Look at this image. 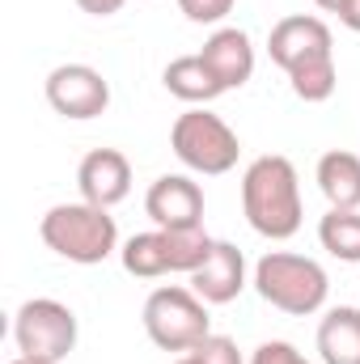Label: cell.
Listing matches in <instances>:
<instances>
[{
	"mask_svg": "<svg viewBox=\"0 0 360 364\" xmlns=\"http://www.w3.org/2000/svg\"><path fill=\"white\" fill-rule=\"evenodd\" d=\"M271 64H280L288 73V85L301 102H327L339 85V68H335V38L331 26L314 13H292L280 17L268 34Z\"/></svg>",
	"mask_w": 360,
	"mask_h": 364,
	"instance_id": "obj_1",
	"label": "cell"
},
{
	"mask_svg": "<svg viewBox=\"0 0 360 364\" xmlns=\"http://www.w3.org/2000/svg\"><path fill=\"white\" fill-rule=\"evenodd\" d=\"M242 212L250 229L268 242H288L301 229V178L297 166L280 153H263L242 174Z\"/></svg>",
	"mask_w": 360,
	"mask_h": 364,
	"instance_id": "obj_2",
	"label": "cell"
},
{
	"mask_svg": "<svg viewBox=\"0 0 360 364\" xmlns=\"http://www.w3.org/2000/svg\"><path fill=\"white\" fill-rule=\"evenodd\" d=\"M38 237L47 242V250H55L68 263L97 267L119 250V225L110 216V208L97 203H55L47 208V216L38 220Z\"/></svg>",
	"mask_w": 360,
	"mask_h": 364,
	"instance_id": "obj_3",
	"label": "cell"
},
{
	"mask_svg": "<svg viewBox=\"0 0 360 364\" xmlns=\"http://www.w3.org/2000/svg\"><path fill=\"white\" fill-rule=\"evenodd\" d=\"M255 288L271 309L292 314V318H309L327 305L331 279L322 272L318 259L305 255H288V250H268L255 263Z\"/></svg>",
	"mask_w": 360,
	"mask_h": 364,
	"instance_id": "obj_4",
	"label": "cell"
},
{
	"mask_svg": "<svg viewBox=\"0 0 360 364\" xmlns=\"http://www.w3.org/2000/svg\"><path fill=\"white\" fill-rule=\"evenodd\" d=\"M170 149H174V157H179L191 174H203V178L229 174L238 166V157H242L238 132L221 114H212L203 106H191V110H182L179 119H174Z\"/></svg>",
	"mask_w": 360,
	"mask_h": 364,
	"instance_id": "obj_5",
	"label": "cell"
},
{
	"mask_svg": "<svg viewBox=\"0 0 360 364\" xmlns=\"http://www.w3.org/2000/svg\"><path fill=\"white\" fill-rule=\"evenodd\" d=\"M13 343L34 364H64L77 348V314L55 296H30L13 314Z\"/></svg>",
	"mask_w": 360,
	"mask_h": 364,
	"instance_id": "obj_6",
	"label": "cell"
},
{
	"mask_svg": "<svg viewBox=\"0 0 360 364\" xmlns=\"http://www.w3.org/2000/svg\"><path fill=\"white\" fill-rule=\"evenodd\" d=\"M144 331L162 352H191L195 343H203L212 335L208 301H199L182 284L153 288L144 301Z\"/></svg>",
	"mask_w": 360,
	"mask_h": 364,
	"instance_id": "obj_7",
	"label": "cell"
},
{
	"mask_svg": "<svg viewBox=\"0 0 360 364\" xmlns=\"http://www.w3.org/2000/svg\"><path fill=\"white\" fill-rule=\"evenodd\" d=\"M47 106L64 119H97L110 106V81L90 64H60L47 73Z\"/></svg>",
	"mask_w": 360,
	"mask_h": 364,
	"instance_id": "obj_8",
	"label": "cell"
},
{
	"mask_svg": "<svg viewBox=\"0 0 360 364\" xmlns=\"http://www.w3.org/2000/svg\"><path fill=\"white\" fill-rule=\"evenodd\" d=\"M144 212L157 229H199L203 225V191L186 174H162L144 195Z\"/></svg>",
	"mask_w": 360,
	"mask_h": 364,
	"instance_id": "obj_9",
	"label": "cell"
},
{
	"mask_svg": "<svg viewBox=\"0 0 360 364\" xmlns=\"http://www.w3.org/2000/svg\"><path fill=\"white\" fill-rule=\"evenodd\" d=\"M77 191L85 203L115 208L132 195V161L119 149H93L77 166Z\"/></svg>",
	"mask_w": 360,
	"mask_h": 364,
	"instance_id": "obj_10",
	"label": "cell"
},
{
	"mask_svg": "<svg viewBox=\"0 0 360 364\" xmlns=\"http://www.w3.org/2000/svg\"><path fill=\"white\" fill-rule=\"evenodd\" d=\"M246 288V255L233 242H216L212 255L191 272V292L208 305H229Z\"/></svg>",
	"mask_w": 360,
	"mask_h": 364,
	"instance_id": "obj_11",
	"label": "cell"
},
{
	"mask_svg": "<svg viewBox=\"0 0 360 364\" xmlns=\"http://www.w3.org/2000/svg\"><path fill=\"white\" fill-rule=\"evenodd\" d=\"M199 55L208 60V68L216 73V81L225 85V93L242 90V85L255 77V47H250V34L238 30V26H221V30H212Z\"/></svg>",
	"mask_w": 360,
	"mask_h": 364,
	"instance_id": "obj_12",
	"label": "cell"
},
{
	"mask_svg": "<svg viewBox=\"0 0 360 364\" xmlns=\"http://www.w3.org/2000/svg\"><path fill=\"white\" fill-rule=\"evenodd\" d=\"M162 81L186 106H208V102H216L225 93V85L216 81V73L208 68L203 55H179V60H170L166 73H162Z\"/></svg>",
	"mask_w": 360,
	"mask_h": 364,
	"instance_id": "obj_13",
	"label": "cell"
},
{
	"mask_svg": "<svg viewBox=\"0 0 360 364\" xmlns=\"http://www.w3.org/2000/svg\"><path fill=\"white\" fill-rule=\"evenodd\" d=\"M318 191L331 208H360V157L348 149H331L318 157Z\"/></svg>",
	"mask_w": 360,
	"mask_h": 364,
	"instance_id": "obj_14",
	"label": "cell"
},
{
	"mask_svg": "<svg viewBox=\"0 0 360 364\" xmlns=\"http://www.w3.org/2000/svg\"><path fill=\"white\" fill-rule=\"evenodd\" d=\"M318 356L322 364H360V309L339 305L318 322Z\"/></svg>",
	"mask_w": 360,
	"mask_h": 364,
	"instance_id": "obj_15",
	"label": "cell"
},
{
	"mask_svg": "<svg viewBox=\"0 0 360 364\" xmlns=\"http://www.w3.org/2000/svg\"><path fill=\"white\" fill-rule=\"evenodd\" d=\"M119 259H123V272L136 275V279H162V275H174V267H170V246H166V233H162V229L127 237L123 250H119Z\"/></svg>",
	"mask_w": 360,
	"mask_h": 364,
	"instance_id": "obj_16",
	"label": "cell"
},
{
	"mask_svg": "<svg viewBox=\"0 0 360 364\" xmlns=\"http://www.w3.org/2000/svg\"><path fill=\"white\" fill-rule=\"evenodd\" d=\"M318 242L331 259L360 263V208H331L318 220Z\"/></svg>",
	"mask_w": 360,
	"mask_h": 364,
	"instance_id": "obj_17",
	"label": "cell"
},
{
	"mask_svg": "<svg viewBox=\"0 0 360 364\" xmlns=\"http://www.w3.org/2000/svg\"><path fill=\"white\" fill-rule=\"evenodd\" d=\"M186 356H191L195 364H246L242 352H238V343H233L229 335H208V339L195 343Z\"/></svg>",
	"mask_w": 360,
	"mask_h": 364,
	"instance_id": "obj_18",
	"label": "cell"
},
{
	"mask_svg": "<svg viewBox=\"0 0 360 364\" xmlns=\"http://www.w3.org/2000/svg\"><path fill=\"white\" fill-rule=\"evenodd\" d=\"M182 17L195 21V26H216L233 13V0H179Z\"/></svg>",
	"mask_w": 360,
	"mask_h": 364,
	"instance_id": "obj_19",
	"label": "cell"
},
{
	"mask_svg": "<svg viewBox=\"0 0 360 364\" xmlns=\"http://www.w3.org/2000/svg\"><path fill=\"white\" fill-rule=\"evenodd\" d=\"M246 364H314L305 352H297L288 339H268V343H259L255 352H250V360Z\"/></svg>",
	"mask_w": 360,
	"mask_h": 364,
	"instance_id": "obj_20",
	"label": "cell"
},
{
	"mask_svg": "<svg viewBox=\"0 0 360 364\" xmlns=\"http://www.w3.org/2000/svg\"><path fill=\"white\" fill-rule=\"evenodd\" d=\"M77 4H81L90 17H115V13H119L127 0H77Z\"/></svg>",
	"mask_w": 360,
	"mask_h": 364,
	"instance_id": "obj_21",
	"label": "cell"
},
{
	"mask_svg": "<svg viewBox=\"0 0 360 364\" xmlns=\"http://www.w3.org/2000/svg\"><path fill=\"white\" fill-rule=\"evenodd\" d=\"M339 21H344L348 30H356V34H360V0H348V4L339 9Z\"/></svg>",
	"mask_w": 360,
	"mask_h": 364,
	"instance_id": "obj_22",
	"label": "cell"
},
{
	"mask_svg": "<svg viewBox=\"0 0 360 364\" xmlns=\"http://www.w3.org/2000/svg\"><path fill=\"white\" fill-rule=\"evenodd\" d=\"M314 4H318V9H322V13H339V9H344V4H348V0H314Z\"/></svg>",
	"mask_w": 360,
	"mask_h": 364,
	"instance_id": "obj_23",
	"label": "cell"
},
{
	"mask_svg": "<svg viewBox=\"0 0 360 364\" xmlns=\"http://www.w3.org/2000/svg\"><path fill=\"white\" fill-rule=\"evenodd\" d=\"M9 364H34V360H26V356H17V360H9Z\"/></svg>",
	"mask_w": 360,
	"mask_h": 364,
	"instance_id": "obj_24",
	"label": "cell"
},
{
	"mask_svg": "<svg viewBox=\"0 0 360 364\" xmlns=\"http://www.w3.org/2000/svg\"><path fill=\"white\" fill-rule=\"evenodd\" d=\"M174 364H195V360H191V356H182V360H174Z\"/></svg>",
	"mask_w": 360,
	"mask_h": 364,
	"instance_id": "obj_25",
	"label": "cell"
}]
</instances>
